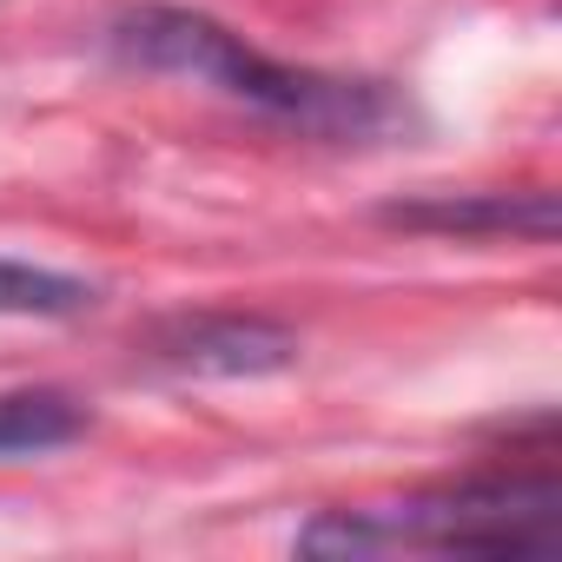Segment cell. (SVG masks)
<instances>
[{
    "instance_id": "obj_5",
    "label": "cell",
    "mask_w": 562,
    "mask_h": 562,
    "mask_svg": "<svg viewBox=\"0 0 562 562\" xmlns=\"http://www.w3.org/2000/svg\"><path fill=\"white\" fill-rule=\"evenodd\" d=\"M87 404L74 391L54 384H21V391H0V463L8 457H47L87 437Z\"/></svg>"
},
{
    "instance_id": "obj_1",
    "label": "cell",
    "mask_w": 562,
    "mask_h": 562,
    "mask_svg": "<svg viewBox=\"0 0 562 562\" xmlns=\"http://www.w3.org/2000/svg\"><path fill=\"white\" fill-rule=\"evenodd\" d=\"M106 54L120 67L139 74H172V80H199L278 126L331 139V146H371L391 139L411 106L384 87V80H345V74H318V67H285L258 54L245 34H232L225 21L199 14V8H172V0H133L106 21Z\"/></svg>"
},
{
    "instance_id": "obj_6",
    "label": "cell",
    "mask_w": 562,
    "mask_h": 562,
    "mask_svg": "<svg viewBox=\"0 0 562 562\" xmlns=\"http://www.w3.org/2000/svg\"><path fill=\"white\" fill-rule=\"evenodd\" d=\"M93 305H100L93 278L0 251V318H80Z\"/></svg>"
},
{
    "instance_id": "obj_3",
    "label": "cell",
    "mask_w": 562,
    "mask_h": 562,
    "mask_svg": "<svg viewBox=\"0 0 562 562\" xmlns=\"http://www.w3.org/2000/svg\"><path fill=\"white\" fill-rule=\"evenodd\" d=\"M146 364L166 378H271L299 364V331L265 312H179L153 325Z\"/></svg>"
},
{
    "instance_id": "obj_2",
    "label": "cell",
    "mask_w": 562,
    "mask_h": 562,
    "mask_svg": "<svg viewBox=\"0 0 562 562\" xmlns=\"http://www.w3.org/2000/svg\"><path fill=\"white\" fill-rule=\"evenodd\" d=\"M555 463L536 457L529 470H483L463 483H437L397 503H364V509H325L318 522L299 529L305 555H397V549H430V555H529L555 536Z\"/></svg>"
},
{
    "instance_id": "obj_4",
    "label": "cell",
    "mask_w": 562,
    "mask_h": 562,
    "mask_svg": "<svg viewBox=\"0 0 562 562\" xmlns=\"http://www.w3.org/2000/svg\"><path fill=\"white\" fill-rule=\"evenodd\" d=\"M384 225L397 232H430V238H555V192L522 186V192H424L404 205H384Z\"/></svg>"
}]
</instances>
